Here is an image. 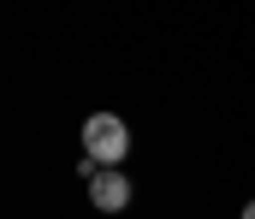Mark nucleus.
Here are the masks:
<instances>
[{"label":"nucleus","instance_id":"f257e3e1","mask_svg":"<svg viewBox=\"0 0 255 219\" xmlns=\"http://www.w3.org/2000/svg\"><path fill=\"white\" fill-rule=\"evenodd\" d=\"M83 154H89L95 166H119L130 154V125L119 113H89V119H83Z\"/></svg>","mask_w":255,"mask_h":219},{"label":"nucleus","instance_id":"f03ea898","mask_svg":"<svg viewBox=\"0 0 255 219\" xmlns=\"http://www.w3.org/2000/svg\"><path fill=\"white\" fill-rule=\"evenodd\" d=\"M89 202H95L101 214L130 208V178L119 172V166H95V172H89Z\"/></svg>","mask_w":255,"mask_h":219},{"label":"nucleus","instance_id":"7ed1b4c3","mask_svg":"<svg viewBox=\"0 0 255 219\" xmlns=\"http://www.w3.org/2000/svg\"><path fill=\"white\" fill-rule=\"evenodd\" d=\"M244 219H255V202H250V208H244Z\"/></svg>","mask_w":255,"mask_h":219}]
</instances>
